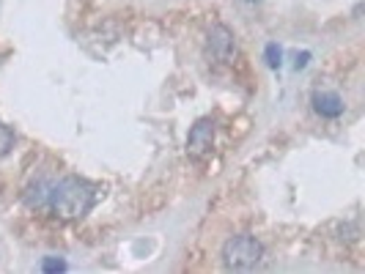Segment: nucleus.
Masks as SVG:
<instances>
[{
    "instance_id": "6",
    "label": "nucleus",
    "mask_w": 365,
    "mask_h": 274,
    "mask_svg": "<svg viewBox=\"0 0 365 274\" xmlns=\"http://www.w3.org/2000/svg\"><path fill=\"white\" fill-rule=\"evenodd\" d=\"M47 195H50V181L38 179L25 189V206L28 209H47Z\"/></svg>"
},
{
    "instance_id": "3",
    "label": "nucleus",
    "mask_w": 365,
    "mask_h": 274,
    "mask_svg": "<svg viewBox=\"0 0 365 274\" xmlns=\"http://www.w3.org/2000/svg\"><path fill=\"white\" fill-rule=\"evenodd\" d=\"M215 140H217V124L212 118L195 121V127L187 135V157L195 162H203L215 151Z\"/></svg>"
},
{
    "instance_id": "2",
    "label": "nucleus",
    "mask_w": 365,
    "mask_h": 274,
    "mask_svg": "<svg viewBox=\"0 0 365 274\" xmlns=\"http://www.w3.org/2000/svg\"><path fill=\"white\" fill-rule=\"evenodd\" d=\"M264 260V244L250 233L231 236L222 244V266L228 272H253Z\"/></svg>"
},
{
    "instance_id": "8",
    "label": "nucleus",
    "mask_w": 365,
    "mask_h": 274,
    "mask_svg": "<svg viewBox=\"0 0 365 274\" xmlns=\"http://www.w3.org/2000/svg\"><path fill=\"white\" fill-rule=\"evenodd\" d=\"M11 146H14V132L6 124H0V157H6L11 151Z\"/></svg>"
},
{
    "instance_id": "1",
    "label": "nucleus",
    "mask_w": 365,
    "mask_h": 274,
    "mask_svg": "<svg viewBox=\"0 0 365 274\" xmlns=\"http://www.w3.org/2000/svg\"><path fill=\"white\" fill-rule=\"evenodd\" d=\"M96 186L88 184L86 179H77V176H66L61 181L50 184V195H47V209L50 214L58 219H83L93 206H96Z\"/></svg>"
},
{
    "instance_id": "10",
    "label": "nucleus",
    "mask_w": 365,
    "mask_h": 274,
    "mask_svg": "<svg viewBox=\"0 0 365 274\" xmlns=\"http://www.w3.org/2000/svg\"><path fill=\"white\" fill-rule=\"evenodd\" d=\"M308 60H311V53L297 55V63H294V69H297V72H299V69H305V66H308Z\"/></svg>"
},
{
    "instance_id": "5",
    "label": "nucleus",
    "mask_w": 365,
    "mask_h": 274,
    "mask_svg": "<svg viewBox=\"0 0 365 274\" xmlns=\"http://www.w3.org/2000/svg\"><path fill=\"white\" fill-rule=\"evenodd\" d=\"M311 102H313V110L322 118H338V115H344V99L335 91H316Z\"/></svg>"
},
{
    "instance_id": "7",
    "label": "nucleus",
    "mask_w": 365,
    "mask_h": 274,
    "mask_svg": "<svg viewBox=\"0 0 365 274\" xmlns=\"http://www.w3.org/2000/svg\"><path fill=\"white\" fill-rule=\"evenodd\" d=\"M264 60H267V66L269 69H280V63H283V50L277 47V44H267V50H264Z\"/></svg>"
},
{
    "instance_id": "9",
    "label": "nucleus",
    "mask_w": 365,
    "mask_h": 274,
    "mask_svg": "<svg viewBox=\"0 0 365 274\" xmlns=\"http://www.w3.org/2000/svg\"><path fill=\"white\" fill-rule=\"evenodd\" d=\"M41 272L44 274L66 272V260H61V258H55V255H47L44 260H41Z\"/></svg>"
},
{
    "instance_id": "4",
    "label": "nucleus",
    "mask_w": 365,
    "mask_h": 274,
    "mask_svg": "<svg viewBox=\"0 0 365 274\" xmlns=\"http://www.w3.org/2000/svg\"><path fill=\"white\" fill-rule=\"evenodd\" d=\"M206 38H209V53H212L215 60L234 63V58H237V38H234L228 25H212V31H209Z\"/></svg>"
}]
</instances>
